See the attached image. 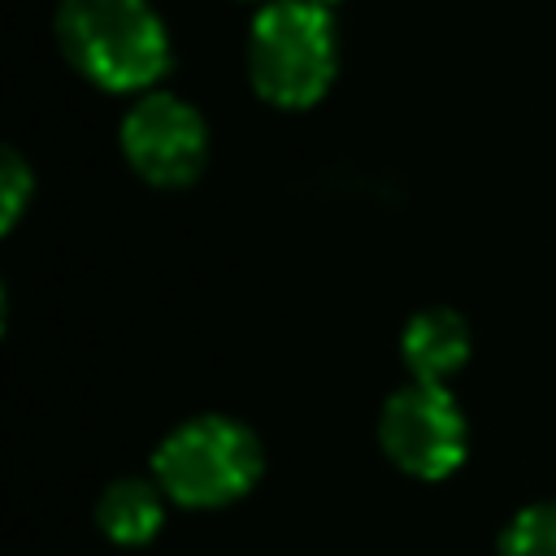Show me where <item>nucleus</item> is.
Instances as JSON below:
<instances>
[{"mask_svg": "<svg viewBox=\"0 0 556 556\" xmlns=\"http://www.w3.org/2000/svg\"><path fill=\"white\" fill-rule=\"evenodd\" d=\"M317 4H326V9H330V4H339V0H317Z\"/></svg>", "mask_w": 556, "mask_h": 556, "instance_id": "nucleus-10", "label": "nucleus"}, {"mask_svg": "<svg viewBox=\"0 0 556 556\" xmlns=\"http://www.w3.org/2000/svg\"><path fill=\"white\" fill-rule=\"evenodd\" d=\"M378 443L395 469L439 482L460 469L469 452V421L460 400L439 382H404L378 413Z\"/></svg>", "mask_w": 556, "mask_h": 556, "instance_id": "nucleus-4", "label": "nucleus"}, {"mask_svg": "<svg viewBox=\"0 0 556 556\" xmlns=\"http://www.w3.org/2000/svg\"><path fill=\"white\" fill-rule=\"evenodd\" d=\"M265 473V447L252 426L226 413L178 421L152 452V478L182 508H226Z\"/></svg>", "mask_w": 556, "mask_h": 556, "instance_id": "nucleus-3", "label": "nucleus"}, {"mask_svg": "<svg viewBox=\"0 0 556 556\" xmlns=\"http://www.w3.org/2000/svg\"><path fill=\"white\" fill-rule=\"evenodd\" d=\"M165 500L156 478H117L96 500V526L117 547H143L165 526Z\"/></svg>", "mask_w": 556, "mask_h": 556, "instance_id": "nucleus-7", "label": "nucleus"}, {"mask_svg": "<svg viewBox=\"0 0 556 556\" xmlns=\"http://www.w3.org/2000/svg\"><path fill=\"white\" fill-rule=\"evenodd\" d=\"M52 26L61 56L100 91L143 96L174 61L152 0H61Z\"/></svg>", "mask_w": 556, "mask_h": 556, "instance_id": "nucleus-1", "label": "nucleus"}, {"mask_svg": "<svg viewBox=\"0 0 556 556\" xmlns=\"http://www.w3.org/2000/svg\"><path fill=\"white\" fill-rule=\"evenodd\" d=\"M126 165L152 187H191L208 161V126L195 104L174 91H143L117 130Z\"/></svg>", "mask_w": 556, "mask_h": 556, "instance_id": "nucleus-5", "label": "nucleus"}, {"mask_svg": "<svg viewBox=\"0 0 556 556\" xmlns=\"http://www.w3.org/2000/svg\"><path fill=\"white\" fill-rule=\"evenodd\" d=\"M469 348H473V334L456 308H421L400 330V361L413 382L447 387V378L465 369Z\"/></svg>", "mask_w": 556, "mask_h": 556, "instance_id": "nucleus-6", "label": "nucleus"}, {"mask_svg": "<svg viewBox=\"0 0 556 556\" xmlns=\"http://www.w3.org/2000/svg\"><path fill=\"white\" fill-rule=\"evenodd\" d=\"M500 556H556V500H534L500 530Z\"/></svg>", "mask_w": 556, "mask_h": 556, "instance_id": "nucleus-8", "label": "nucleus"}, {"mask_svg": "<svg viewBox=\"0 0 556 556\" xmlns=\"http://www.w3.org/2000/svg\"><path fill=\"white\" fill-rule=\"evenodd\" d=\"M30 195H35V174H30V165L22 161V152L9 148L4 161H0V230H4V235L22 222Z\"/></svg>", "mask_w": 556, "mask_h": 556, "instance_id": "nucleus-9", "label": "nucleus"}, {"mask_svg": "<svg viewBox=\"0 0 556 556\" xmlns=\"http://www.w3.org/2000/svg\"><path fill=\"white\" fill-rule=\"evenodd\" d=\"M248 83L287 113L313 109L339 74V30L317 0H265L248 26Z\"/></svg>", "mask_w": 556, "mask_h": 556, "instance_id": "nucleus-2", "label": "nucleus"}]
</instances>
